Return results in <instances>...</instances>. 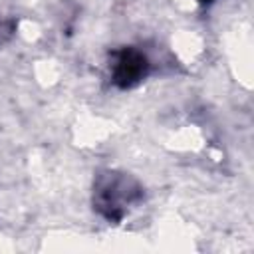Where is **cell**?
<instances>
[{
	"instance_id": "2",
	"label": "cell",
	"mask_w": 254,
	"mask_h": 254,
	"mask_svg": "<svg viewBox=\"0 0 254 254\" xmlns=\"http://www.w3.org/2000/svg\"><path fill=\"white\" fill-rule=\"evenodd\" d=\"M151 71L149 58L133 48L125 46L117 52H113V62H111V81L119 89H133L137 87Z\"/></svg>"
},
{
	"instance_id": "1",
	"label": "cell",
	"mask_w": 254,
	"mask_h": 254,
	"mask_svg": "<svg viewBox=\"0 0 254 254\" xmlns=\"http://www.w3.org/2000/svg\"><path fill=\"white\" fill-rule=\"evenodd\" d=\"M141 198L143 189L131 175L105 171L95 177L93 208L109 222H119Z\"/></svg>"
},
{
	"instance_id": "3",
	"label": "cell",
	"mask_w": 254,
	"mask_h": 254,
	"mask_svg": "<svg viewBox=\"0 0 254 254\" xmlns=\"http://www.w3.org/2000/svg\"><path fill=\"white\" fill-rule=\"evenodd\" d=\"M212 2H214V0H198L200 6H208V4H212Z\"/></svg>"
}]
</instances>
